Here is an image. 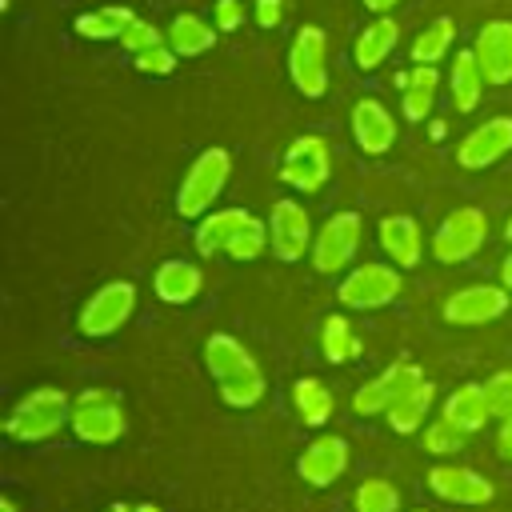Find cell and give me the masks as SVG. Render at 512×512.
Listing matches in <instances>:
<instances>
[{"label":"cell","mask_w":512,"mask_h":512,"mask_svg":"<svg viewBox=\"0 0 512 512\" xmlns=\"http://www.w3.org/2000/svg\"><path fill=\"white\" fill-rule=\"evenodd\" d=\"M452 40H456V24L448 16H436L428 28L416 32V40H412V64H436V60H444L448 48H452Z\"/></svg>","instance_id":"obj_29"},{"label":"cell","mask_w":512,"mask_h":512,"mask_svg":"<svg viewBox=\"0 0 512 512\" xmlns=\"http://www.w3.org/2000/svg\"><path fill=\"white\" fill-rule=\"evenodd\" d=\"M120 44L136 56V52H144V48H152V44H164V40H160V28H156V24H148V20H140V16H136V20L124 28Z\"/></svg>","instance_id":"obj_37"},{"label":"cell","mask_w":512,"mask_h":512,"mask_svg":"<svg viewBox=\"0 0 512 512\" xmlns=\"http://www.w3.org/2000/svg\"><path fill=\"white\" fill-rule=\"evenodd\" d=\"M432 384L428 380H420V384H412L384 416H388V424L396 428V432H416L420 424H424V416H428V404H432Z\"/></svg>","instance_id":"obj_27"},{"label":"cell","mask_w":512,"mask_h":512,"mask_svg":"<svg viewBox=\"0 0 512 512\" xmlns=\"http://www.w3.org/2000/svg\"><path fill=\"white\" fill-rule=\"evenodd\" d=\"M428 488H432V496H440L448 504H488L492 500V480L464 464L428 468Z\"/></svg>","instance_id":"obj_15"},{"label":"cell","mask_w":512,"mask_h":512,"mask_svg":"<svg viewBox=\"0 0 512 512\" xmlns=\"http://www.w3.org/2000/svg\"><path fill=\"white\" fill-rule=\"evenodd\" d=\"M484 72H480V60L472 48H460L452 56V72H448V88H452V104L456 112H472L480 104V88H484Z\"/></svg>","instance_id":"obj_23"},{"label":"cell","mask_w":512,"mask_h":512,"mask_svg":"<svg viewBox=\"0 0 512 512\" xmlns=\"http://www.w3.org/2000/svg\"><path fill=\"white\" fill-rule=\"evenodd\" d=\"M464 436H468V432H460L456 424H448V420L440 416L436 424L424 428V448H428V452H456V448H464Z\"/></svg>","instance_id":"obj_35"},{"label":"cell","mask_w":512,"mask_h":512,"mask_svg":"<svg viewBox=\"0 0 512 512\" xmlns=\"http://www.w3.org/2000/svg\"><path fill=\"white\" fill-rule=\"evenodd\" d=\"M356 512H400V492L388 480H380V476L360 480V488H356Z\"/></svg>","instance_id":"obj_32"},{"label":"cell","mask_w":512,"mask_h":512,"mask_svg":"<svg viewBox=\"0 0 512 512\" xmlns=\"http://www.w3.org/2000/svg\"><path fill=\"white\" fill-rule=\"evenodd\" d=\"M352 136L368 156H380L396 144V120L380 100L364 96V100L352 104Z\"/></svg>","instance_id":"obj_18"},{"label":"cell","mask_w":512,"mask_h":512,"mask_svg":"<svg viewBox=\"0 0 512 512\" xmlns=\"http://www.w3.org/2000/svg\"><path fill=\"white\" fill-rule=\"evenodd\" d=\"M204 360H208V372L216 376L220 400L228 408H252L264 396V388H268L264 372L256 368V360L248 356V348L236 336L212 332L208 344H204Z\"/></svg>","instance_id":"obj_1"},{"label":"cell","mask_w":512,"mask_h":512,"mask_svg":"<svg viewBox=\"0 0 512 512\" xmlns=\"http://www.w3.org/2000/svg\"><path fill=\"white\" fill-rule=\"evenodd\" d=\"M416 512H424V508H416Z\"/></svg>","instance_id":"obj_46"},{"label":"cell","mask_w":512,"mask_h":512,"mask_svg":"<svg viewBox=\"0 0 512 512\" xmlns=\"http://www.w3.org/2000/svg\"><path fill=\"white\" fill-rule=\"evenodd\" d=\"M360 236H364V224H360L356 212H336V216H328V220L320 224L316 240H312V268L324 272V276H328V272H340V268L356 256Z\"/></svg>","instance_id":"obj_9"},{"label":"cell","mask_w":512,"mask_h":512,"mask_svg":"<svg viewBox=\"0 0 512 512\" xmlns=\"http://www.w3.org/2000/svg\"><path fill=\"white\" fill-rule=\"evenodd\" d=\"M376 236H380L384 256H392V264H400V268H416L420 264L424 236H420V224L412 216H384Z\"/></svg>","instance_id":"obj_19"},{"label":"cell","mask_w":512,"mask_h":512,"mask_svg":"<svg viewBox=\"0 0 512 512\" xmlns=\"http://www.w3.org/2000/svg\"><path fill=\"white\" fill-rule=\"evenodd\" d=\"M0 512H16V508H12V500H0Z\"/></svg>","instance_id":"obj_44"},{"label":"cell","mask_w":512,"mask_h":512,"mask_svg":"<svg viewBox=\"0 0 512 512\" xmlns=\"http://www.w3.org/2000/svg\"><path fill=\"white\" fill-rule=\"evenodd\" d=\"M496 448H500V456H504V460H512V416H508V420H500V432H496Z\"/></svg>","instance_id":"obj_40"},{"label":"cell","mask_w":512,"mask_h":512,"mask_svg":"<svg viewBox=\"0 0 512 512\" xmlns=\"http://www.w3.org/2000/svg\"><path fill=\"white\" fill-rule=\"evenodd\" d=\"M284 12V0H256V24L260 28H276Z\"/></svg>","instance_id":"obj_39"},{"label":"cell","mask_w":512,"mask_h":512,"mask_svg":"<svg viewBox=\"0 0 512 512\" xmlns=\"http://www.w3.org/2000/svg\"><path fill=\"white\" fill-rule=\"evenodd\" d=\"M472 52L488 84H508L512 80V20H488L476 32Z\"/></svg>","instance_id":"obj_16"},{"label":"cell","mask_w":512,"mask_h":512,"mask_svg":"<svg viewBox=\"0 0 512 512\" xmlns=\"http://www.w3.org/2000/svg\"><path fill=\"white\" fill-rule=\"evenodd\" d=\"M212 16H216V28L220 32H236L244 24V4L240 0H216Z\"/></svg>","instance_id":"obj_38"},{"label":"cell","mask_w":512,"mask_h":512,"mask_svg":"<svg viewBox=\"0 0 512 512\" xmlns=\"http://www.w3.org/2000/svg\"><path fill=\"white\" fill-rule=\"evenodd\" d=\"M500 280H504V288H512V256L500 264Z\"/></svg>","instance_id":"obj_42"},{"label":"cell","mask_w":512,"mask_h":512,"mask_svg":"<svg viewBox=\"0 0 512 512\" xmlns=\"http://www.w3.org/2000/svg\"><path fill=\"white\" fill-rule=\"evenodd\" d=\"M396 40H400V28H396V20L388 16V12H380L360 36H356V48H352V60L368 72V68H376V64H384L388 60V52L396 48Z\"/></svg>","instance_id":"obj_22"},{"label":"cell","mask_w":512,"mask_h":512,"mask_svg":"<svg viewBox=\"0 0 512 512\" xmlns=\"http://www.w3.org/2000/svg\"><path fill=\"white\" fill-rule=\"evenodd\" d=\"M504 240L512 244V216H508V224H504Z\"/></svg>","instance_id":"obj_43"},{"label":"cell","mask_w":512,"mask_h":512,"mask_svg":"<svg viewBox=\"0 0 512 512\" xmlns=\"http://www.w3.org/2000/svg\"><path fill=\"white\" fill-rule=\"evenodd\" d=\"M344 468H348V444H344V436H316L312 444H304V452L296 460L300 480H308L316 488H328L332 480H340Z\"/></svg>","instance_id":"obj_17"},{"label":"cell","mask_w":512,"mask_h":512,"mask_svg":"<svg viewBox=\"0 0 512 512\" xmlns=\"http://www.w3.org/2000/svg\"><path fill=\"white\" fill-rule=\"evenodd\" d=\"M212 40H216V32L200 16H192V12H180L168 24V44L176 48V56H200V52L212 48Z\"/></svg>","instance_id":"obj_28"},{"label":"cell","mask_w":512,"mask_h":512,"mask_svg":"<svg viewBox=\"0 0 512 512\" xmlns=\"http://www.w3.org/2000/svg\"><path fill=\"white\" fill-rule=\"evenodd\" d=\"M136 308V288L132 280H108L104 288H96V296H88L84 312H80V332L84 336H112Z\"/></svg>","instance_id":"obj_11"},{"label":"cell","mask_w":512,"mask_h":512,"mask_svg":"<svg viewBox=\"0 0 512 512\" xmlns=\"http://www.w3.org/2000/svg\"><path fill=\"white\" fill-rule=\"evenodd\" d=\"M396 84L404 88V116H408L412 124H420V120L432 112V100H436V84H440L436 64H416L412 72L396 76Z\"/></svg>","instance_id":"obj_24"},{"label":"cell","mask_w":512,"mask_h":512,"mask_svg":"<svg viewBox=\"0 0 512 512\" xmlns=\"http://www.w3.org/2000/svg\"><path fill=\"white\" fill-rule=\"evenodd\" d=\"M504 152H512V116H492L460 140L456 160H460V168H488Z\"/></svg>","instance_id":"obj_14"},{"label":"cell","mask_w":512,"mask_h":512,"mask_svg":"<svg viewBox=\"0 0 512 512\" xmlns=\"http://www.w3.org/2000/svg\"><path fill=\"white\" fill-rule=\"evenodd\" d=\"M244 220H248V212H244V208H224V212L204 216V220L196 224V248H200L204 256L224 252V248H228V240L240 232V224H244Z\"/></svg>","instance_id":"obj_25"},{"label":"cell","mask_w":512,"mask_h":512,"mask_svg":"<svg viewBox=\"0 0 512 512\" xmlns=\"http://www.w3.org/2000/svg\"><path fill=\"white\" fill-rule=\"evenodd\" d=\"M288 76L300 96L320 100L328 92V36L316 24L296 28L292 48H288Z\"/></svg>","instance_id":"obj_4"},{"label":"cell","mask_w":512,"mask_h":512,"mask_svg":"<svg viewBox=\"0 0 512 512\" xmlns=\"http://www.w3.org/2000/svg\"><path fill=\"white\" fill-rule=\"evenodd\" d=\"M484 396H488L492 416L508 420V416H512V368H504V372L488 376V380H484Z\"/></svg>","instance_id":"obj_34"},{"label":"cell","mask_w":512,"mask_h":512,"mask_svg":"<svg viewBox=\"0 0 512 512\" xmlns=\"http://www.w3.org/2000/svg\"><path fill=\"white\" fill-rule=\"evenodd\" d=\"M420 380H424V368H420V364L396 360V364H388L380 376H372L368 384L356 388L352 412H356V416H384V412H388L412 384H420Z\"/></svg>","instance_id":"obj_10"},{"label":"cell","mask_w":512,"mask_h":512,"mask_svg":"<svg viewBox=\"0 0 512 512\" xmlns=\"http://www.w3.org/2000/svg\"><path fill=\"white\" fill-rule=\"evenodd\" d=\"M492 408H488V396H484V384H460L456 392H448L444 400V420L456 424L460 432H480L488 424Z\"/></svg>","instance_id":"obj_21"},{"label":"cell","mask_w":512,"mask_h":512,"mask_svg":"<svg viewBox=\"0 0 512 512\" xmlns=\"http://www.w3.org/2000/svg\"><path fill=\"white\" fill-rule=\"evenodd\" d=\"M264 244H272V240H268V224H260L256 216H248V220L240 224V232L228 240L224 252H228L232 260H256V256L264 252Z\"/></svg>","instance_id":"obj_33"},{"label":"cell","mask_w":512,"mask_h":512,"mask_svg":"<svg viewBox=\"0 0 512 512\" xmlns=\"http://www.w3.org/2000/svg\"><path fill=\"white\" fill-rule=\"evenodd\" d=\"M72 432L84 440V444H116L124 436V412H120V400L116 392L108 388H88L76 408H72Z\"/></svg>","instance_id":"obj_6"},{"label":"cell","mask_w":512,"mask_h":512,"mask_svg":"<svg viewBox=\"0 0 512 512\" xmlns=\"http://www.w3.org/2000/svg\"><path fill=\"white\" fill-rule=\"evenodd\" d=\"M132 20H136V12L120 8V4H108V8H96V12H80L76 32L88 36V40H120Z\"/></svg>","instance_id":"obj_26"},{"label":"cell","mask_w":512,"mask_h":512,"mask_svg":"<svg viewBox=\"0 0 512 512\" xmlns=\"http://www.w3.org/2000/svg\"><path fill=\"white\" fill-rule=\"evenodd\" d=\"M484 236H488V216L480 208H456L432 232V256L440 264H460L480 252Z\"/></svg>","instance_id":"obj_7"},{"label":"cell","mask_w":512,"mask_h":512,"mask_svg":"<svg viewBox=\"0 0 512 512\" xmlns=\"http://www.w3.org/2000/svg\"><path fill=\"white\" fill-rule=\"evenodd\" d=\"M400 264H360V268H352L344 280H340V288H336V300L344 304V308H356V312H364V308H384V304H392L396 296H400Z\"/></svg>","instance_id":"obj_5"},{"label":"cell","mask_w":512,"mask_h":512,"mask_svg":"<svg viewBox=\"0 0 512 512\" xmlns=\"http://www.w3.org/2000/svg\"><path fill=\"white\" fill-rule=\"evenodd\" d=\"M320 348L332 364H344L348 356L360 352V340L352 336V324L344 316H324V328H320Z\"/></svg>","instance_id":"obj_31"},{"label":"cell","mask_w":512,"mask_h":512,"mask_svg":"<svg viewBox=\"0 0 512 512\" xmlns=\"http://www.w3.org/2000/svg\"><path fill=\"white\" fill-rule=\"evenodd\" d=\"M292 400H296L304 424H312V428H320V424L332 416V392H328L320 380H312V376H300V380H296Z\"/></svg>","instance_id":"obj_30"},{"label":"cell","mask_w":512,"mask_h":512,"mask_svg":"<svg viewBox=\"0 0 512 512\" xmlns=\"http://www.w3.org/2000/svg\"><path fill=\"white\" fill-rule=\"evenodd\" d=\"M508 308V292L496 284H468L460 292H452L444 300V320L456 328H476V324H492L500 320Z\"/></svg>","instance_id":"obj_12"},{"label":"cell","mask_w":512,"mask_h":512,"mask_svg":"<svg viewBox=\"0 0 512 512\" xmlns=\"http://www.w3.org/2000/svg\"><path fill=\"white\" fill-rule=\"evenodd\" d=\"M64 420H72V400L68 392L60 388H32L28 396H20V404L8 412L4 420V432L12 440H24V444H36V440H48L64 428Z\"/></svg>","instance_id":"obj_2"},{"label":"cell","mask_w":512,"mask_h":512,"mask_svg":"<svg viewBox=\"0 0 512 512\" xmlns=\"http://www.w3.org/2000/svg\"><path fill=\"white\" fill-rule=\"evenodd\" d=\"M332 176V152L324 144V136H296L284 152L280 164V180L292 184L296 192H320Z\"/></svg>","instance_id":"obj_8"},{"label":"cell","mask_w":512,"mask_h":512,"mask_svg":"<svg viewBox=\"0 0 512 512\" xmlns=\"http://www.w3.org/2000/svg\"><path fill=\"white\" fill-rule=\"evenodd\" d=\"M136 512H160V508H156V504H140Z\"/></svg>","instance_id":"obj_45"},{"label":"cell","mask_w":512,"mask_h":512,"mask_svg":"<svg viewBox=\"0 0 512 512\" xmlns=\"http://www.w3.org/2000/svg\"><path fill=\"white\" fill-rule=\"evenodd\" d=\"M136 68L148 76H168L176 68V48L172 44H152L144 52H136Z\"/></svg>","instance_id":"obj_36"},{"label":"cell","mask_w":512,"mask_h":512,"mask_svg":"<svg viewBox=\"0 0 512 512\" xmlns=\"http://www.w3.org/2000/svg\"><path fill=\"white\" fill-rule=\"evenodd\" d=\"M268 240H272V252L292 264L308 252L312 244V228H308V212L296 204V200H276L272 204V216H268Z\"/></svg>","instance_id":"obj_13"},{"label":"cell","mask_w":512,"mask_h":512,"mask_svg":"<svg viewBox=\"0 0 512 512\" xmlns=\"http://www.w3.org/2000/svg\"><path fill=\"white\" fill-rule=\"evenodd\" d=\"M228 172H232V156L224 148H204L192 168L184 172L180 180V192H176V212L184 220H196L212 208V200L220 196V188L228 184Z\"/></svg>","instance_id":"obj_3"},{"label":"cell","mask_w":512,"mask_h":512,"mask_svg":"<svg viewBox=\"0 0 512 512\" xmlns=\"http://www.w3.org/2000/svg\"><path fill=\"white\" fill-rule=\"evenodd\" d=\"M152 284H156V296L164 304H188V300L200 296L204 276H200V268L192 260H164L156 268V280Z\"/></svg>","instance_id":"obj_20"},{"label":"cell","mask_w":512,"mask_h":512,"mask_svg":"<svg viewBox=\"0 0 512 512\" xmlns=\"http://www.w3.org/2000/svg\"><path fill=\"white\" fill-rule=\"evenodd\" d=\"M360 4H364L368 12H376V16H380V12H388V8L396 4V0H360Z\"/></svg>","instance_id":"obj_41"}]
</instances>
